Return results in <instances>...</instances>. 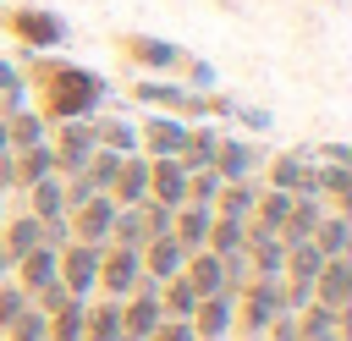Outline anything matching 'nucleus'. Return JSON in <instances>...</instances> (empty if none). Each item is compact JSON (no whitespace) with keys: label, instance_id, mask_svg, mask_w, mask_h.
<instances>
[{"label":"nucleus","instance_id":"obj_1","mask_svg":"<svg viewBox=\"0 0 352 341\" xmlns=\"http://www.w3.org/2000/svg\"><path fill=\"white\" fill-rule=\"evenodd\" d=\"M33 94L44 121H88L104 104V77L72 60H33Z\"/></svg>","mask_w":352,"mask_h":341},{"label":"nucleus","instance_id":"obj_41","mask_svg":"<svg viewBox=\"0 0 352 341\" xmlns=\"http://www.w3.org/2000/svg\"><path fill=\"white\" fill-rule=\"evenodd\" d=\"M198 341H204V336H198Z\"/></svg>","mask_w":352,"mask_h":341},{"label":"nucleus","instance_id":"obj_16","mask_svg":"<svg viewBox=\"0 0 352 341\" xmlns=\"http://www.w3.org/2000/svg\"><path fill=\"white\" fill-rule=\"evenodd\" d=\"M253 160H258V148L253 143H242V138H220V148H214V176L220 182H248V170H253Z\"/></svg>","mask_w":352,"mask_h":341},{"label":"nucleus","instance_id":"obj_12","mask_svg":"<svg viewBox=\"0 0 352 341\" xmlns=\"http://www.w3.org/2000/svg\"><path fill=\"white\" fill-rule=\"evenodd\" d=\"M148 198L165 204V209L187 204V170L176 160H148Z\"/></svg>","mask_w":352,"mask_h":341},{"label":"nucleus","instance_id":"obj_37","mask_svg":"<svg viewBox=\"0 0 352 341\" xmlns=\"http://www.w3.org/2000/svg\"><path fill=\"white\" fill-rule=\"evenodd\" d=\"M0 154H11V138H6V121H0Z\"/></svg>","mask_w":352,"mask_h":341},{"label":"nucleus","instance_id":"obj_36","mask_svg":"<svg viewBox=\"0 0 352 341\" xmlns=\"http://www.w3.org/2000/svg\"><path fill=\"white\" fill-rule=\"evenodd\" d=\"M324 154H330V165H346L352 154H346V143H324Z\"/></svg>","mask_w":352,"mask_h":341},{"label":"nucleus","instance_id":"obj_31","mask_svg":"<svg viewBox=\"0 0 352 341\" xmlns=\"http://www.w3.org/2000/svg\"><path fill=\"white\" fill-rule=\"evenodd\" d=\"M346 187H352V165H314V192L319 198H336V204H346Z\"/></svg>","mask_w":352,"mask_h":341},{"label":"nucleus","instance_id":"obj_33","mask_svg":"<svg viewBox=\"0 0 352 341\" xmlns=\"http://www.w3.org/2000/svg\"><path fill=\"white\" fill-rule=\"evenodd\" d=\"M28 308H33V302H28V292H22L16 280H6V286H0V330H6L16 314H28Z\"/></svg>","mask_w":352,"mask_h":341},{"label":"nucleus","instance_id":"obj_3","mask_svg":"<svg viewBox=\"0 0 352 341\" xmlns=\"http://www.w3.org/2000/svg\"><path fill=\"white\" fill-rule=\"evenodd\" d=\"M55 275H60V286H66L72 297H88V292L99 286V242H66Z\"/></svg>","mask_w":352,"mask_h":341},{"label":"nucleus","instance_id":"obj_11","mask_svg":"<svg viewBox=\"0 0 352 341\" xmlns=\"http://www.w3.org/2000/svg\"><path fill=\"white\" fill-rule=\"evenodd\" d=\"M110 192H116V209L143 204L148 198V154H126L121 170H116V182H110Z\"/></svg>","mask_w":352,"mask_h":341},{"label":"nucleus","instance_id":"obj_10","mask_svg":"<svg viewBox=\"0 0 352 341\" xmlns=\"http://www.w3.org/2000/svg\"><path fill=\"white\" fill-rule=\"evenodd\" d=\"M143 248H148V253H138V258H143V275H148V280H170V275H182L187 248H182L170 231H165V236H148Z\"/></svg>","mask_w":352,"mask_h":341},{"label":"nucleus","instance_id":"obj_5","mask_svg":"<svg viewBox=\"0 0 352 341\" xmlns=\"http://www.w3.org/2000/svg\"><path fill=\"white\" fill-rule=\"evenodd\" d=\"M116 50H121L132 66H143V72H182V60H187L176 44L148 38V33H121V38H116Z\"/></svg>","mask_w":352,"mask_h":341},{"label":"nucleus","instance_id":"obj_30","mask_svg":"<svg viewBox=\"0 0 352 341\" xmlns=\"http://www.w3.org/2000/svg\"><path fill=\"white\" fill-rule=\"evenodd\" d=\"M121 160H126V154H110V148H94V154H88V165H82V176L94 182V192H110V182H116V170H121Z\"/></svg>","mask_w":352,"mask_h":341},{"label":"nucleus","instance_id":"obj_29","mask_svg":"<svg viewBox=\"0 0 352 341\" xmlns=\"http://www.w3.org/2000/svg\"><path fill=\"white\" fill-rule=\"evenodd\" d=\"M319 264H324V253L314 248V242H297V248H286V280H314L319 275Z\"/></svg>","mask_w":352,"mask_h":341},{"label":"nucleus","instance_id":"obj_6","mask_svg":"<svg viewBox=\"0 0 352 341\" xmlns=\"http://www.w3.org/2000/svg\"><path fill=\"white\" fill-rule=\"evenodd\" d=\"M110 220H116V198H104V192H94V198H82V204L66 209V226H72L77 242H104Z\"/></svg>","mask_w":352,"mask_h":341},{"label":"nucleus","instance_id":"obj_24","mask_svg":"<svg viewBox=\"0 0 352 341\" xmlns=\"http://www.w3.org/2000/svg\"><path fill=\"white\" fill-rule=\"evenodd\" d=\"M346 236H352V226H346V214H330V220H319L314 226V248L324 253V258H346Z\"/></svg>","mask_w":352,"mask_h":341},{"label":"nucleus","instance_id":"obj_25","mask_svg":"<svg viewBox=\"0 0 352 341\" xmlns=\"http://www.w3.org/2000/svg\"><path fill=\"white\" fill-rule=\"evenodd\" d=\"M50 341H82V297H66L55 314H44Z\"/></svg>","mask_w":352,"mask_h":341},{"label":"nucleus","instance_id":"obj_34","mask_svg":"<svg viewBox=\"0 0 352 341\" xmlns=\"http://www.w3.org/2000/svg\"><path fill=\"white\" fill-rule=\"evenodd\" d=\"M148 336H154V341H198V336H192V324H187V319H160V324H154V330H148Z\"/></svg>","mask_w":352,"mask_h":341},{"label":"nucleus","instance_id":"obj_19","mask_svg":"<svg viewBox=\"0 0 352 341\" xmlns=\"http://www.w3.org/2000/svg\"><path fill=\"white\" fill-rule=\"evenodd\" d=\"M28 214H33V220H60V214H66V192H60L55 176H44V182L28 187Z\"/></svg>","mask_w":352,"mask_h":341},{"label":"nucleus","instance_id":"obj_28","mask_svg":"<svg viewBox=\"0 0 352 341\" xmlns=\"http://www.w3.org/2000/svg\"><path fill=\"white\" fill-rule=\"evenodd\" d=\"M160 308H165V314H176V319H192V308H198V292L187 286V275H170V280H160Z\"/></svg>","mask_w":352,"mask_h":341},{"label":"nucleus","instance_id":"obj_32","mask_svg":"<svg viewBox=\"0 0 352 341\" xmlns=\"http://www.w3.org/2000/svg\"><path fill=\"white\" fill-rule=\"evenodd\" d=\"M6 341H50V324H44V314H38V308L16 314V319L6 324Z\"/></svg>","mask_w":352,"mask_h":341},{"label":"nucleus","instance_id":"obj_27","mask_svg":"<svg viewBox=\"0 0 352 341\" xmlns=\"http://www.w3.org/2000/svg\"><path fill=\"white\" fill-rule=\"evenodd\" d=\"M94 143L110 154H138V126L132 121H94Z\"/></svg>","mask_w":352,"mask_h":341},{"label":"nucleus","instance_id":"obj_39","mask_svg":"<svg viewBox=\"0 0 352 341\" xmlns=\"http://www.w3.org/2000/svg\"><path fill=\"white\" fill-rule=\"evenodd\" d=\"M0 214H6V192H0Z\"/></svg>","mask_w":352,"mask_h":341},{"label":"nucleus","instance_id":"obj_23","mask_svg":"<svg viewBox=\"0 0 352 341\" xmlns=\"http://www.w3.org/2000/svg\"><path fill=\"white\" fill-rule=\"evenodd\" d=\"M38 242H44V220L22 214V220H11V226H6V242H0V248H6V258L16 264V258H22L28 248H38Z\"/></svg>","mask_w":352,"mask_h":341},{"label":"nucleus","instance_id":"obj_17","mask_svg":"<svg viewBox=\"0 0 352 341\" xmlns=\"http://www.w3.org/2000/svg\"><path fill=\"white\" fill-rule=\"evenodd\" d=\"M214 148H220V132L214 126H187V143H182V154H176V165L182 170H209L214 165Z\"/></svg>","mask_w":352,"mask_h":341},{"label":"nucleus","instance_id":"obj_20","mask_svg":"<svg viewBox=\"0 0 352 341\" xmlns=\"http://www.w3.org/2000/svg\"><path fill=\"white\" fill-rule=\"evenodd\" d=\"M253 198H258L253 182H220V192H214V214H226V220H248V214H253Z\"/></svg>","mask_w":352,"mask_h":341},{"label":"nucleus","instance_id":"obj_2","mask_svg":"<svg viewBox=\"0 0 352 341\" xmlns=\"http://www.w3.org/2000/svg\"><path fill=\"white\" fill-rule=\"evenodd\" d=\"M0 22H6V33H11L22 50H33V55L66 44V22H60L55 11H44V6H11V11H0Z\"/></svg>","mask_w":352,"mask_h":341},{"label":"nucleus","instance_id":"obj_4","mask_svg":"<svg viewBox=\"0 0 352 341\" xmlns=\"http://www.w3.org/2000/svg\"><path fill=\"white\" fill-rule=\"evenodd\" d=\"M138 253H143V248H116V242H110V253H99V286H104L116 302L143 286V258H138Z\"/></svg>","mask_w":352,"mask_h":341},{"label":"nucleus","instance_id":"obj_40","mask_svg":"<svg viewBox=\"0 0 352 341\" xmlns=\"http://www.w3.org/2000/svg\"><path fill=\"white\" fill-rule=\"evenodd\" d=\"M248 341H264V336H248Z\"/></svg>","mask_w":352,"mask_h":341},{"label":"nucleus","instance_id":"obj_9","mask_svg":"<svg viewBox=\"0 0 352 341\" xmlns=\"http://www.w3.org/2000/svg\"><path fill=\"white\" fill-rule=\"evenodd\" d=\"M346 297H352V264H346V258H324L319 275H314V302L346 314Z\"/></svg>","mask_w":352,"mask_h":341},{"label":"nucleus","instance_id":"obj_13","mask_svg":"<svg viewBox=\"0 0 352 341\" xmlns=\"http://www.w3.org/2000/svg\"><path fill=\"white\" fill-rule=\"evenodd\" d=\"M182 275H187V286H192L198 297H214V292H231V286H226V264H220V253H209V248H198V253H187V264H182Z\"/></svg>","mask_w":352,"mask_h":341},{"label":"nucleus","instance_id":"obj_7","mask_svg":"<svg viewBox=\"0 0 352 341\" xmlns=\"http://www.w3.org/2000/svg\"><path fill=\"white\" fill-rule=\"evenodd\" d=\"M187 143V121L182 116H154L138 126V148H148V160H176Z\"/></svg>","mask_w":352,"mask_h":341},{"label":"nucleus","instance_id":"obj_8","mask_svg":"<svg viewBox=\"0 0 352 341\" xmlns=\"http://www.w3.org/2000/svg\"><path fill=\"white\" fill-rule=\"evenodd\" d=\"M94 121H60L55 132V170H82L88 154H94Z\"/></svg>","mask_w":352,"mask_h":341},{"label":"nucleus","instance_id":"obj_14","mask_svg":"<svg viewBox=\"0 0 352 341\" xmlns=\"http://www.w3.org/2000/svg\"><path fill=\"white\" fill-rule=\"evenodd\" d=\"M192 336H204V341H226V330H231V292H214V297H198V308H192Z\"/></svg>","mask_w":352,"mask_h":341},{"label":"nucleus","instance_id":"obj_35","mask_svg":"<svg viewBox=\"0 0 352 341\" xmlns=\"http://www.w3.org/2000/svg\"><path fill=\"white\" fill-rule=\"evenodd\" d=\"M182 66H187V72H192V82H198V88H209V82H214V72H209V66H204V60H192V55H187V60H182Z\"/></svg>","mask_w":352,"mask_h":341},{"label":"nucleus","instance_id":"obj_18","mask_svg":"<svg viewBox=\"0 0 352 341\" xmlns=\"http://www.w3.org/2000/svg\"><path fill=\"white\" fill-rule=\"evenodd\" d=\"M121 302H99V308H82V341H121Z\"/></svg>","mask_w":352,"mask_h":341},{"label":"nucleus","instance_id":"obj_22","mask_svg":"<svg viewBox=\"0 0 352 341\" xmlns=\"http://www.w3.org/2000/svg\"><path fill=\"white\" fill-rule=\"evenodd\" d=\"M341 330V314L324 308V302H302L297 308V341H314V336H336Z\"/></svg>","mask_w":352,"mask_h":341},{"label":"nucleus","instance_id":"obj_26","mask_svg":"<svg viewBox=\"0 0 352 341\" xmlns=\"http://www.w3.org/2000/svg\"><path fill=\"white\" fill-rule=\"evenodd\" d=\"M132 99H138V104H160V110H176V116H182L187 88H182V82H132Z\"/></svg>","mask_w":352,"mask_h":341},{"label":"nucleus","instance_id":"obj_21","mask_svg":"<svg viewBox=\"0 0 352 341\" xmlns=\"http://www.w3.org/2000/svg\"><path fill=\"white\" fill-rule=\"evenodd\" d=\"M204 248H209V253H220V258H226V253H242V248H248V220H226V214H214V220H209Z\"/></svg>","mask_w":352,"mask_h":341},{"label":"nucleus","instance_id":"obj_38","mask_svg":"<svg viewBox=\"0 0 352 341\" xmlns=\"http://www.w3.org/2000/svg\"><path fill=\"white\" fill-rule=\"evenodd\" d=\"M314 341H341V330H336V336H314Z\"/></svg>","mask_w":352,"mask_h":341},{"label":"nucleus","instance_id":"obj_15","mask_svg":"<svg viewBox=\"0 0 352 341\" xmlns=\"http://www.w3.org/2000/svg\"><path fill=\"white\" fill-rule=\"evenodd\" d=\"M55 264H60V248H44V242H38V248H28V253L16 258V270H22V280H16V286H22L28 297H33V292H44L50 280H60V275H55Z\"/></svg>","mask_w":352,"mask_h":341}]
</instances>
